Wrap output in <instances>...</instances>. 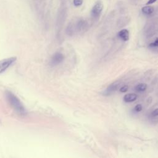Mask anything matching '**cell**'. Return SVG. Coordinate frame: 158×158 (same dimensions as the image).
Returning <instances> with one entry per match:
<instances>
[{"label":"cell","mask_w":158,"mask_h":158,"mask_svg":"<svg viewBox=\"0 0 158 158\" xmlns=\"http://www.w3.org/2000/svg\"><path fill=\"white\" fill-rule=\"evenodd\" d=\"M88 27V23L83 19H78L74 22H70L67 28L66 33L69 36H73L85 31Z\"/></svg>","instance_id":"cell-1"},{"label":"cell","mask_w":158,"mask_h":158,"mask_svg":"<svg viewBox=\"0 0 158 158\" xmlns=\"http://www.w3.org/2000/svg\"><path fill=\"white\" fill-rule=\"evenodd\" d=\"M6 96L10 105L18 114L22 115L27 114V110L23 105L14 94L10 91H6Z\"/></svg>","instance_id":"cell-2"},{"label":"cell","mask_w":158,"mask_h":158,"mask_svg":"<svg viewBox=\"0 0 158 158\" xmlns=\"http://www.w3.org/2000/svg\"><path fill=\"white\" fill-rule=\"evenodd\" d=\"M104 9V4L100 0L97 1L91 10V16L93 20H96L101 16Z\"/></svg>","instance_id":"cell-3"},{"label":"cell","mask_w":158,"mask_h":158,"mask_svg":"<svg viewBox=\"0 0 158 158\" xmlns=\"http://www.w3.org/2000/svg\"><path fill=\"white\" fill-rule=\"evenodd\" d=\"M64 3H61L60 7L59 9L57 17V23L58 25H62L64 23L66 15H67V8Z\"/></svg>","instance_id":"cell-4"},{"label":"cell","mask_w":158,"mask_h":158,"mask_svg":"<svg viewBox=\"0 0 158 158\" xmlns=\"http://www.w3.org/2000/svg\"><path fill=\"white\" fill-rule=\"evenodd\" d=\"M15 57H11L0 60V74L6 71L15 60Z\"/></svg>","instance_id":"cell-5"},{"label":"cell","mask_w":158,"mask_h":158,"mask_svg":"<svg viewBox=\"0 0 158 158\" xmlns=\"http://www.w3.org/2000/svg\"><path fill=\"white\" fill-rule=\"evenodd\" d=\"M64 59V55L59 52H57L54 54L50 60V65L51 66H56L60 64Z\"/></svg>","instance_id":"cell-6"},{"label":"cell","mask_w":158,"mask_h":158,"mask_svg":"<svg viewBox=\"0 0 158 158\" xmlns=\"http://www.w3.org/2000/svg\"><path fill=\"white\" fill-rule=\"evenodd\" d=\"M119 85H120L119 81H115L111 83L110 85L108 86V87L103 92V94L105 96H108L111 94L112 93H114L118 89Z\"/></svg>","instance_id":"cell-7"},{"label":"cell","mask_w":158,"mask_h":158,"mask_svg":"<svg viewBox=\"0 0 158 158\" xmlns=\"http://www.w3.org/2000/svg\"><path fill=\"white\" fill-rule=\"evenodd\" d=\"M130 22V17L129 16H122L119 17L116 22L118 28H123L127 25Z\"/></svg>","instance_id":"cell-8"},{"label":"cell","mask_w":158,"mask_h":158,"mask_svg":"<svg viewBox=\"0 0 158 158\" xmlns=\"http://www.w3.org/2000/svg\"><path fill=\"white\" fill-rule=\"evenodd\" d=\"M141 13L146 16H150L152 15L155 11V9L153 6L151 5H146L141 7Z\"/></svg>","instance_id":"cell-9"},{"label":"cell","mask_w":158,"mask_h":158,"mask_svg":"<svg viewBox=\"0 0 158 158\" xmlns=\"http://www.w3.org/2000/svg\"><path fill=\"white\" fill-rule=\"evenodd\" d=\"M118 36L123 41H127L129 40V38H130V33H129V31L127 30V29H125V28H123V29H122L120 30L118 33Z\"/></svg>","instance_id":"cell-10"},{"label":"cell","mask_w":158,"mask_h":158,"mask_svg":"<svg viewBox=\"0 0 158 158\" xmlns=\"http://www.w3.org/2000/svg\"><path fill=\"white\" fill-rule=\"evenodd\" d=\"M138 98V95L135 93H128L126 94L123 96V101L125 102H132L136 101Z\"/></svg>","instance_id":"cell-11"},{"label":"cell","mask_w":158,"mask_h":158,"mask_svg":"<svg viewBox=\"0 0 158 158\" xmlns=\"http://www.w3.org/2000/svg\"><path fill=\"white\" fill-rule=\"evenodd\" d=\"M147 88H148L147 84L144 83H141L136 85L135 87V89L138 92H143L147 89Z\"/></svg>","instance_id":"cell-12"},{"label":"cell","mask_w":158,"mask_h":158,"mask_svg":"<svg viewBox=\"0 0 158 158\" xmlns=\"http://www.w3.org/2000/svg\"><path fill=\"white\" fill-rule=\"evenodd\" d=\"M143 110V106L140 104H136L134 107V110L136 112H139Z\"/></svg>","instance_id":"cell-13"},{"label":"cell","mask_w":158,"mask_h":158,"mask_svg":"<svg viewBox=\"0 0 158 158\" xmlns=\"http://www.w3.org/2000/svg\"><path fill=\"white\" fill-rule=\"evenodd\" d=\"M149 47H152V48L158 47V38H156L155 40H154L153 42L149 43Z\"/></svg>","instance_id":"cell-14"},{"label":"cell","mask_w":158,"mask_h":158,"mask_svg":"<svg viewBox=\"0 0 158 158\" xmlns=\"http://www.w3.org/2000/svg\"><path fill=\"white\" fill-rule=\"evenodd\" d=\"M128 90V85H123L120 88L119 91L121 93H125Z\"/></svg>","instance_id":"cell-15"},{"label":"cell","mask_w":158,"mask_h":158,"mask_svg":"<svg viewBox=\"0 0 158 158\" xmlns=\"http://www.w3.org/2000/svg\"><path fill=\"white\" fill-rule=\"evenodd\" d=\"M73 2L75 6L78 7L80 6L83 4V0H73Z\"/></svg>","instance_id":"cell-16"},{"label":"cell","mask_w":158,"mask_h":158,"mask_svg":"<svg viewBox=\"0 0 158 158\" xmlns=\"http://www.w3.org/2000/svg\"><path fill=\"white\" fill-rule=\"evenodd\" d=\"M151 116L153 117L158 116V108L155 109L152 112H151Z\"/></svg>","instance_id":"cell-17"},{"label":"cell","mask_w":158,"mask_h":158,"mask_svg":"<svg viewBox=\"0 0 158 158\" xmlns=\"http://www.w3.org/2000/svg\"><path fill=\"white\" fill-rule=\"evenodd\" d=\"M157 0H148L147 2L146 3V5H151L154 3H155Z\"/></svg>","instance_id":"cell-18"},{"label":"cell","mask_w":158,"mask_h":158,"mask_svg":"<svg viewBox=\"0 0 158 158\" xmlns=\"http://www.w3.org/2000/svg\"><path fill=\"white\" fill-rule=\"evenodd\" d=\"M140 1H141V0H129V1H130V2H132L133 4L138 3V2H139Z\"/></svg>","instance_id":"cell-19"}]
</instances>
